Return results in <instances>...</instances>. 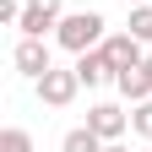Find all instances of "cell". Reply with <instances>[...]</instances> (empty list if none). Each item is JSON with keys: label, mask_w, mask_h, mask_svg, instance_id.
<instances>
[{"label": "cell", "mask_w": 152, "mask_h": 152, "mask_svg": "<svg viewBox=\"0 0 152 152\" xmlns=\"http://www.w3.org/2000/svg\"><path fill=\"white\" fill-rule=\"evenodd\" d=\"M103 38H109V22H103V11H65V16H60V27H54V44H60L65 54L98 49Z\"/></svg>", "instance_id": "6da1fadb"}, {"label": "cell", "mask_w": 152, "mask_h": 152, "mask_svg": "<svg viewBox=\"0 0 152 152\" xmlns=\"http://www.w3.org/2000/svg\"><path fill=\"white\" fill-rule=\"evenodd\" d=\"M33 87H38V103L44 109H71L76 92H82V76H76V65H49Z\"/></svg>", "instance_id": "7a4b0ae2"}, {"label": "cell", "mask_w": 152, "mask_h": 152, "mask_svg": "<svg viewBox=\"0 0 152 152\" xmlns=\"http://www.w3.org/2000/svg\"><path fill=\"white\" fill-rule=\"evenodd\" d=\"M60 16H65V0H22V22H16V33H22V38H54Z\"/></svg>", "instance_id": "3957f363"}, {"label": "cell", "mask_w": 152, "mask_h": 152, "mask_svg": "<svg viewBox=\"0 0 152 152\" xmlns=\"http://www.w3.org/2000/svg\"><path fill=\"white\" fill-rule=\"evenodd\" d=\"M11 65L27 76V82H38L49 65H54V49L44 44V38H16V49H11Z\"/></svg>", "instance_id": "277c9868"}, {"label": "cell", "mask_w": 152, "mask_h": 152, "mask_svg": "<svg viewBox=\"0 0 152 152\" xmlns=\"http://www.w3.org/2000/svg\"><path fill=\"white\" fill-rule=\"evenodd\" d=\"M87 125L98 130L103 141H125V130H130V114H125L120 103H92V109H87Z\"/></svg>", "instance_id": "5b68a950"}, {"label": "cell", "mask_w": 152, "mask_h": 152, "mask_svg": "<svg viewBox=\"0 0 152 152\" xmlns=\"http://www.w3.org/2000/svg\"><path fill=\"white\" fill-rule=\"evenodd\" d=\"M71 65H76V76H82V87H103V82H114V60L103 54V44L71 54Z\"/></svg>", "instance_id": "8992f818"}, {"label": "cell", "mask_w": 152, "mask_h": 152, "mask_svg": "<svg viewBox=\"0 0 152 152\" xmlns=\"http://www.w3.org/2000/svg\"><path fill=\"white\" fill-rule=\"evenodd\" d=\"M103 54L114 60V76H120V71H136V65L147 60V54H141V38H136V33H109V38H103Z\"/></svg>", "instance_id": "52a82bcc"}, {"label": "cell", "mask_w": 152, "mask_h": 152, "mask_svg": "<svg viewBox=\"0 0 152 152\" xmlns=\"http://www.w3.org/2000/svg\"><path fill=\"white\" fill-rule=\"evenodd\" d=\"M103 147H109V141H103L92 125H76V130L60 136V152H103Z\"/></svg>", "instance_id": "ba28073f"}, {"label": "cell", "mask_w": 152, "mask_h": 152, "mask_svg": "<svg viewBox=\"0 0 152 152\" xmlns=\"http://www.w3.org/2000/svg\"><path fill=\"white\" fill-rule=\"evenodd\" d=\"M114 87H120V92H125L130 103L152 98V82H147V65H136V71H120V76H114Z\"/></svg>", "instance_id": "9c48e42d"}, {"label": "cell", "mask_w": 152, "mask_h": 152, "mask_svg": "<svg viewBox=\"0 0 152 152\" xmlns=\"http://www.w3.org/2000/svg\"><path fill=\"white\" fill-rule=\"evenodd\" d=\"M0 152H33V130L6 125V130H0Z\"/></svg>", "instance_id": "30bf717a"}, {"label": "cell", "mask_w": 152, "mask_h": 152, "mask_svg": "<svg viewBox=\"0 0 152 152\" xmlns=\"http://www.w3.org/2000/svg\"><path fill=\"white\" fill-rule=\"evenodd\" d=\"M130 130H136L141 141H152V98H141V103H130Z\"/></svg>", "instance_id": "8fae6325"}, {"label": "cell", "mask_w": 152, "mask_h": 152, "mask_svg": "<svg viewBox=\"0 0 152 152\" xmlns=\"http://www.w3.org/2000/svg\"><path fill=\"white\" fill-rule=\"evenodd\" d=\"M125 33H136L141 44H152V6H130V27Z\"/></svg>", "instance_id": "7c38bea8"}, {"label": "cell", "mask_w": 152, "mask_h": 152, "mask_svg": "<svg viewBox=\"0 0 152 152\" xmlns=\"http://www.w3.org/2000/svg\"><path fill=\"white\" fill-rule=\"evenodd\" d=\"M103 152H130V147H125V141H109V147H103Z\"/></svg>", "instance_id": "4fadbf2b"}, {"label": "cell", "mask_w": 152, "mask_h": 152, "mask_svg": "<svg viewBox=\"0 0 152 152\" xmlns=\"http://www.w3.org/2000/svg\"><path fill=\"white\" fill-rule=\"evenodd\" d=\"M141 65H147V82H152V54H147V60H141Z\"/></svg>", "instance_id": "5bb4252c"}, {"label": "cell", "mask_w": 152, "mask_h": 152, "mask_svg": "<svg viewBox=\"0 0 152 152\" xmlns=\"http://www.w3.org/2000/svg\"><path fill=\"white\" fill-rule=\"evenodd\" d=\"M125 6H152V0H125Z\"/></svg>", "instance_id": "9a60e30c"}, {"label": "cell", "mask_w": 152, "mask_h": 152, "mask_svg": "<svg viewBox=\"0 0 152 152\" xmlns=\"http://www.w3.org/2000/svg\"><path fill=\"white\" fill-rule=\"evenodd\" d=\"M136 152H152V141H147V147H136Z\"/></svg>", "instance_id": "2e32d148"}]
</instances>
